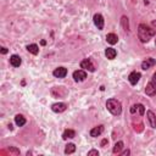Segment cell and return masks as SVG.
I'll list each match as a JSON object with an SVG mask.
<instances>
[{
    "mask_svg": "<svg viewBox=\"0 0 156 156\" xmlns=\"http://www.w3.org/2000/svg\"><path fill=\"white\" fill-rule=\"evenodd\" d=\"M154 36H155V30L154 29H151L150 27H148L144 23L139 24V27H138V37H139L142 43H148L151 39V37H154Z\"/></svg>",
    "mask_w": 156,
    "mask_h": 156,
    "instance_id": "6da1fadb",
    "label": "cell"
},
{
    "mask_svg": "<svg viewBox=\"0 0 156 156\" xmlns=\"http://www.w3.org/2000/svg\"><path fill=\"white\" fill-rule=\"evenodd\" d=\"M106 109L113 115V116H119L122 113V104L117 99H109L106 101Z\"/></svg>",
    "mask_w": 156,
    "mask_h": 156,
    "instance_id": "7a4b0ae2",
    "label": "cell"
},
{
    "mask_svg": "<svg viewBox=\"0 0 156 156\" xmlns=\"http://www.w3.org/2000/svg\"><path fill=\"white\" fill-rule=\"evenodd\" d=\"M93 21H94V24H95V27H97L99 30H103V29H104L105 21H104V17H103L101 14H95L94 17H93Z\"/></svg>",
    "mask_w": 156,
    "mask_h": 156,
    "instance_id": "3957f363",
    "label": "cell"
},
{
    "mask_svg": "<svg viewBox=\"0 0 156 156\" xmlns=\"http://www.w3.org/2000/svg\"><path fill=\"white\" fill-rule=\"evenodd\" d=\"M85 78H87L85 70H77L73 72V79L76 82H83V81H85Z\"/></svg>",
    "mask_w": 156,
    "mask_h": 156,
    "instance_id": "277c9868",
    "label": "cell"
},
{
    "mask_svg": "<svg viewBox=\"0 0 156 156\" xmlns=\"http://www.w3.org/2000/svg\"><path fill=\"white\" fill-rule=\"evenodd\" d=\"M81 68L87 70L89 72H94L95 71V67H94V65H93V62L90 60H88V59H85V60H83L81 62Z\"/></svg>",
    "mask_w": 156,
    "mask_h": 156,
    "instance_id": "5b68a950",
    "label": "cell"
},
{
    "mask_svg": "<svg viewBox=\"0 0 156 156\" xmlns=\"http://www.w3.org/2000/svg\"><path fill=\"white\" fill-rule=\"evenodd\" d=\"M67 109V105L65 103H56V104H53L51 105V110L56 113H61V112H64L66 111Z\"/></svg>",
    "mask_w": 156,
    "mask_h": 156,
    "instance_id": "8992f818",
    "label": "cell"
},
{
    "mask_svg": "<svg viewBox=\"0 0 156 156\" xmlns=\"http://www.w3.org/2000/svg\"><path fill=\"white\" fill-rule=\"evenodd\" d=\"M53 75L56 78H65L67 76V68H65V67H57V68L54 70Z\"/></svg>",
    "mask_w": 156,
    "mask_h": 156,
    "instance_id": "52a82bcc",
    "label": "cell"
},
{
    "mask_svg": "<svg viewBox=\"0 0 156 156\" xmlns=\"http://www.w3.org/2000/svg\"><path fill=\"white\" fill-rule=\"evenodd\" d=\"M104 126L103 124H100V126H97V127H94V128H91L90 129V137H93V138H97V137H99V135H101L103 133H104Z\"/></svg>",
    "mask_w": 156,
    "mask_h": 156,
    "instance_id": "ba28073f",
    "label": "cell"
},
{
    "mask_svg": "<svg viewBox=\"0 0 156 156\" xmlns=\"http://www.w3.org/2000/svg\"><path fill=\"white\" fill-rule=\"evenodd\" d=\"M146 117H148V121L150 123V127L151 128H156V115L151 110H148L146 111Z\"/></svg>",
    "mask_w": 156,
    "mask_h": 156,
    "instance_id": "9c48e42d",
    "label": "cell"
},
{
    "mask_svg": "<svg viewBox=\"0 0 156 156\" xmlns=\"http://www.w3.org/2000/svg\"><path fill=\"white\" fill-rule=\"evenodd\" d=\"M156 65V61L152 59V57H148L146 60H144L143 62H142V68L144 70V71H146V70H149L151 66H155Z\"/></svg>",
    "mask_w": 156,
    "mask_h": 156,
    "instance_id": "30bf717a",
    "label": "cell"
},
{
    "mask_svg": "<svg viewBox=\"0 0 156 156\" xmlns=\"http://www.w3.org/2000/svg\"><path fill=\"white\" fill-rule=\"evenodd\" d=\"M145 93H146V95L149 97H154L156 94V84H154L151 81L146 84V88H145Z\"/></svg>",
    "mask_w": 156,
    "mask_h": 156,
    "instance_id": "8fae6325",
    "label": "cell"
},
{
    "mask_svg": "<svg viewBox=\"0 0 156 156\" xmlns=\"http://www.w3.org/2000/svg\"><path fill=\"white\" fill-rule=\"evenodd\" d=\"M140 77H142V75H140L139 72L134 71V72H132V73L128 76V81H129V83H131L132 85H135V84L139 82Z\"/></svg>",
    "mask_w": 156,
    "mask_h": 156,
    "instance_id": "7c38bea8",
    "label": "cell"
},
{
    "mask_svg": "<svg viewBox=\"0 0 156 156\" xmlns=\"http://www.w3.org/2000/svg\"><path fill=\"white\" fill-rule=\"evenodd\" d=\"M22 64V60L18 55H11L10 56V65L14 67H20Z\"/></svg>",
    "mask_w": 156,
    "mask_h": 156,
    "instance_id": "4fadbf2b",
    "label": "cell"
},
{
    "mask_svg": "<svg viewBox=\"0 0 156 156\" xmlns=\"http://www.w3.org/2000/svg\"><path fill=\"white\" fill-rule=\"evenodd\" d=\"M105 56H106L109 60H113V59L117 56L116 49H113V48H107V49L105 50Z\"/></svg>",
    "mask_w": 156,
    "mask_h": 156,
    "instance_id": "5bb4252c",
    "label": "cell"
},
{
    "mask_svg": "<svg viewBox=\"0 0 156 156\" xmlns=\"http://www.w3.org/2000/svg\"><path fill=\"white\" fill-rule=\"evenodd\" d=\"M26 118L22 116V115H16L15 116V123H16V126H18V127H23L24 124H26Z\"/></svg>",
    "mask_w": 156,
    "mask_h": 156,
    "instance_id": "9a60e30c",
    "label": "cell"
},
{
    "mask_svg": "<svg viewBox=\"0 0 156 156\" xmlns=\"http://www.w3.org/2000/svg\"><path fill=\"white\" fill-rule=\"evenodd\" d=\"M75 137H76V132H75L73 129H66V131L64 132V134H62V139H65V140L72 139V138H75Z\"/></svg>",
    "mask_w": 156,
    "mask_h": 156,
    "instance_id": "2e32d148",
    "label": "cell"
},
{
    "mask_svg": "<svg viewBox=\"0 0 156 156\" xmlns=\"http://www.w3.org/2000/svg\"><path fill=\"white\" fill-rule=\"evenodd\" d=\"M106 40H107V43H109V44L115 45V44L118 42V37H117L115 33H109V34L106 36Z\"/></svg>",
    "mask_w": 156,
    "mask_h": 156,
    "instance_id": "e0dca14e",
    "label": "cell"
},
{
    "mask_svg": "<svg viewBox=\"0 0 156 156\" xmlns=\"http://www.w3.org/2000/svg\"><path fill=\"white\" fill-rule=\"evenodd\" d=\"M26 49H27L30 54H33V55H38V53H39V46H38L37 44H29V45L26 46Z\"/></svg>",
    "mask_w": 156,
    "mask_h": 156,
    "instance_id": "ac0fdd59",
    "label": "cell"
},
{
    "mask_svg": "<svg viewBox=\"0 0 156 156\" xmlns=\"http://www.w3.org/2000/svg\"><path fill=\"white\" fill-rule=\"evenodd\" d=\"M121 24H122L123 29L128 32V30H129V23H128V17H127V16H122V18H121Z\"/></svg>",
    "mask_w": 156,
    "mask_h": 156,
    "instance_id": "d6986e66",
    "label": "cell"
},
{
    "mask_svg": "<svg viewBox=\"0 0 156 156\" xmlns=\"http://www.w3.org/2000/svg\"><path fill=\"white\" fill-rule=\"evenodd\" d=\"M123 145H124V144H123V142H121V140H119V142H117V143L115 144V146H113L112 152H113V154H119V152H121V150L123 149Z\"/></svg>",
    "mask_w": 156,
    "mask_h": 156,
    "instance_id": "ffe728a7",
    "label": "cell"
},
{
    "mask_svg": "<svg viewBox=\"0 0 156 156\" xmlns=\"http://www.w3.org/2000/svg\"><path fill=\"white\" fill-rule=\"evenodd\" d=\"M75 151H76V145H75V144L70 143V144H67V145H66V148H65V154H66V155L73 154Z\"/></svg>",
    "mask_w": 156,
    "mask_h": 156,
    "instance_id": "44dd1931",
    "label": "cell"
},
{
    "mask_svg": "<svg viewBox=\"0 0 156 156\" xmlns=\"http://www.w3.org/2000/svg\"><path fill=\"white\" fill-rule=\"evenodd\" d=\"M9 152L10 154H14V155H20V150L16 149V148H14V146H10L9 148Z\"/></svg>",
    "mask_w": 156,
    "mask_h": 156,
    "instance_id": "7402d4cb",
    "label": "cell"
},
{
    "mask_svg": "<svg viewBox=\"0 0 156 156\" xmlns=\"http://www.w3.org/2000/svg\"><path fill=\"white\" fill-rule=\"evenodd\" d=\"M138 110H139V113H140V116H143V115L145 113V107H144V105H142V104H138Z\"/></svg>",
    "mask_w": 156,
    "mask_h": 156,
    "instance_id": "603a6c76",
    "label": "cell"
},
{
    "mask_svg": "<svg viewBox=\"0 0 156 156\" xmlns=\"http://www.w3.org/2000/svg\"><path fill=\"white\" fill-rule=\"evenodd\" d=\"M88 156H99V151L98 150H90V151H88Z\"/></svg>",
    "mask_w": 156,
    "mask_h": 156,
    "instance_id": "cb8c5ba5",
    "label": "cell"
},
{
    "mask_svg": "<svg viewBox=\"0 0 156 156\" xmlns=\"http://www.w3.org/2000/svg\"><path fill=\"white\" fill-rule=\"evenodd\" d=\"M129 154H131V150H129V149H127V150H124V151L119 152V155H121V156H128Z\"/></svg>",
    "mask_w": 156,
    "mask_h": 156,
    "instance_id": "d4e9b609",
    "label": "cell"
},
{
    "mask_svg": "<svg viewBox=\"0 0 156 156\" xmlns=\"http://www.w3.org/2000/svg\"><path fill=\"white\" fill-rule=\"evenodd\" d=\"M151 82L154 83V84H156V72L154 73V76H152V78H151Z\"/></svg>",
    "mask_w": 156,
    "mask_h": 156,
    "instance_id": "484cf974",
    "label": "cell"
},
{
    "mask_svg": "<svg viewBox=\"0 0 156 156\" xmlns=\"http://www.w3.org/2000/svg\"><path fill=\"white\" fill-rule=\"evenodd\" d=\"M2 54H3V55H5V54H8V49L3 46V48H2Z\"/></svg>",
    "mask_w": 156,
    "mask_h": 156,
    "instance_id": "4316f807",
    "label": "cell"
},
{
    "mask_svg": "<svg viewBox=\"0 0 156 156\" xmlns=\"http://www.w3.org/2000/svg\"><path fill=\"white\" fill-rule=\"evenodd\" d=\"M107 143H109V142H107V139H104V140L101 142V146H105Z\"/></svg>",
    "mask_w": 156,
    "mask_h": 156,
    "instance_id": "83f0119b",
    "label": "cell"
},
{
    "mask_svg": "<svg viewBox=\"0 0 156 156\" xmlns=\"http://www.w3.org/2000/svg\"><path fill=\"white\" fill-rule=\"evenodd\" d=\"M151 24H152V26H154V27H156V20H154V21H152V22H151Z\"/></svg>",
    "mask_w": 156,
    "mask_h": 156,
    "instance_id": "f1b7e54d",
    "label": "cell"
},
{
    "mask_svg": "<svg viewBox=\"0 0 156 156\" xmlns=\"http://www.w3.org/2000/svg\"><path fill=\"white\" fill-rule=\"evenodd\" d=\"M155 44H156V39H155Z\"/></svg>",
    "mask_w": 156,
    "mask_h": 156,
    "instance_id": "f546056e",
    "label": "cell"
}]
</instances>
